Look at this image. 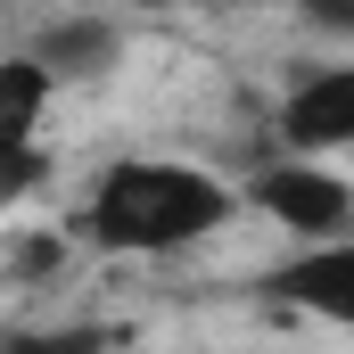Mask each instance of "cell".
Masks as SVG:
<instances>
[{
	"label": "cell",
	"mask_w": 354,
	"mask_h": 354,
	"mask_svg": "<svg viewBox=\"0 0 354 354\" xmlns=\"http://www.w3.org/2000/svg\"><path fill=\"white\" fill-rule=\"evenodd\" d=\"M239 214V181L189 157H115L83 189L75 214V248L115 256V264H149V256H189L206 239H223Z\"/></svg>",
	"instance_id": "obj_1"
},
{
	"label": "cell",
	"mask_w": 354,
	"mask_h": 354,
	"mask_svg": "<svg viewBox=\"0 0 354 354\" xmlns=\"http://www.w3.org/2000/svg\"><path fill=\"white\" fill-rule=\"evenodd\" d=\"M239 206H256L288 248H330L354 231V174L313 157H272L239 181Z\"/></svg>",
	"instance_id": "obj_2"
},
{
	"label": "cell",
	"mask_w": 354,
	"mask_h": 354,
	"mask_svg": "<svg viewBox=\"0 0 354 354\" xmlns=\"http://www.w3.org/2000/svg\"><path fill=\"white\" fill-rule=\"evenodd\" d=\"M272 140L280 157L338 165L354 149V58H305L272 99Z\"/></svg>",
	"instance_id": "obj_3"
},
{
	"label": "cell",
	"mask_w": 354,
	"mask_h": 354,
	"mask_svg": "<svg viewBox=\"0 0 354 354\" xmlns=\"http://www.w3.org/2000/svg\"><path fill=\"white\" fill-rule=\"evenodd\" d=\"M50 75L25 66L17 50L0 58V214L25 206L41 181H50V149H41V124H50Z\"/></svg>",
	"instance_id": "obj_4"
},
{
	"label": "cell",
	"mask_w": 354,
	"mask_h": 354,
	"mask_svg": "<svg viewBox=\"0 0 354 354\" xmlns=\"http://www.w3.org/2000/svg\"><path fill=\"white\" fill-rule=\"evenodd\" d=\"M124 50H132V25L124 17H99V8H58V17H41L33 33H25V66H41L50 91H75V83H99V75H115L124 66Z\"/></svg>",
	"instance_id": "obj_5"
},
{
	"label": "cell",
	"mask_w": 354,
	"mask_h": 354,
	"mask_svg": "<svg viewBox=\"0 0 354 354\" xmlns=\"http://www.w3.org/2000/svg\"><path fill=\"white\" fill-rule=\"evenodd\" d=\"M264 305L330 322V330H354V231L330 239V248H288L264 272Z\"/></svg>",
	"instance_id": "obj_6"
},
{
	"label": "cell",
	"mask_w": 354,
	"mask_h": 354,
	"mask_svg": "<svg viewBox=\"0 0 354 354\" xmlns=\"http://www.w3.org/2000/svg\"><path fill=\"white\" fill-rule=\"evenodd\" d=\"M0 354H115L107 322H8Z\"/></svg>",
	"instance_id": "obj_7"
},
{
	"label": "cell",
	"mask_w": 354,
	"mask_h": 354,
	"mask_svg": "<svg viewBox=\"0 0 354 354\" xmlns=\"http://www.w3.org/2000/svg\"><path fill=\"white\" fill-rule=\"evenodd\" d=\"M66 256H75V231H0V280H8V288L50 280Z\"/></svg>",
	"instance_id": "obj_8"
},
{
	"label": "cell",
	"mask_w": 354,
	"mask_h": 354,
	"mask_svg": "<svg viewBox=\"0 0 354 354\" xmlns=\"http://www.w3.org/2000/svg\"><path fill=\"white\" fill-rule=\"evenodd\" d=\"M305 25H313V33H330V41H354V8H338V0L305 8Z\"/></svg>",
	"instance_id": "obj_9"
}]
</instances>
